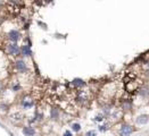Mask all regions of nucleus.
Masks as SVG:
<instances>
[{
  "label": "nucleus",
  "mask_w": 149,
  "mask_h": 136,
  "mask_svg": "<svg viewBox=\"0 0 149 136\" xmlns=\"http://www.w3.org/2000/svg\"><path fill=\"white\" fill-rule=\"evenodd\" d=\"M133 127L130 126L127 124H122L121 128H119V136H130L133 133Z\"/></svg>",
  "instance_id": "f257e3e1"
},
{
  "label": "nucleus",
  "mask_w": 149,
  "mask_h": 136,
  "mask_svg": "<svg viewBox=\"0 0 149 136\" xmlns=\"http://www.w3.org/2000/svg\"><path fill=\"white\" fill-rule=\"evenodd\" d=\"M8 39H9L12 42H14L16 43L18 40L21 39V33H20V31H17V30H10V32L8 33Z\"/></svg>",
  "instance_id": "f03ea898"
},
{
  "label": "nucleus",
  "mask_w": 149,
  "mask_h": 136,
  "mask_svg": "<svg viewBox=\"0 0 149 136\" xmlns=\"http://www.w3.org/2000/svg\"><path fill=\"white\" fill-rule=\"evenodd\" d=\"M8 53L10 54V56H17L18 53H20V47L17 46L16 43H10L8 44Z\"/></svg>",
  "instance_id": "7ed1b4c3"
},
{
  "label": "nucleus",
  "mask_w": 149,
  "mask_h": 136,
  "mask_svg": "<svg viewBox=\"0 0 149 136\" xmlns=\"http://www.w3.org/2000/svg\"><path fill=\"white\" fill-rule=\"evenodd\" d=\"M20 52L23 54V56L25 57H31L32 56V50H31V47L26 46V44H24L20 48Z\"/></svg>",
  "instance_id": "20e7f679"
},
{
  "label": "nucleus",
  "mask_w": 149,
  "mask_h": 136,
  "mask_svg": "<svg viewBox=\"0 0 149 136\" xmlns=\"http://www.w3.org/2000/svg\"><path fill=\"white\" fill-rule=\"evenodd\" d=\"M16 67H17V69L20 70V73H25L26 70H27L26 64L24 62V60H22V59H18L17 61H16Z\"/></svg>",
  "instance_id": "39448f33"
},
{
  "label": "nucleus",
  "mask_w": 149,
  "mask_h": 136,
  "mask_svg": "<svg viewBox=\"0 0 149 136\" xmlns=\"http://www.w3.org/2000/svg\"><path fill=\"white\" fill-rule=\"evenodd\" d=\"M72 85H73L74 87H83V86L86 85V82H84L82 78H74V80L72 81Z\"/></svg>",
  "instance_id": "423d86ee"
},
{
  "label": "nucleus",
  "mask_w": 149,
  "mask_h": 136,
  "mask_svg": "<svg viewBox=\"0 0 149 136\" xmlns=\"http://www.w3.org/2000/svg\"><path fill=\"white\" fill-rule=\"evenodd\" d=\"M148 121H149L148 115H141V116H139L137 118V124H139V125H145V124H147Z\"/></svg>",
  "instance_id": "0eeeda50"
},
{
  "label": "nucleus",
  "mask_w": 149,
  "mask_h": 136,
  "mask_svg": "<svg viewBox=\"0 0 149 136\" xmlns=\"http://www.w3.org/2000/svg\"><path fill=\"white\" fill-rule=\"evenodd\" d=\"M23 134L25 136H33L35 134V130H34V128H32V127H24Z\"/></svg>",
  "instance_id": "6e6552de"
},
{
  "label": "nucleus",
  "mask_w": 149,
  "mask_h": 136,
  "mask_svg": "<svg viewBox=\"0 0 149 136\" xmlns=\"http://www.w3.org/2000/svg\"><path fill=\"white\" fill-rule=\"evenodd\" d=\"M50 117H51V119H58L59 118V110H58L57 108H52L51 110H50Z\"/></svg>",
  "instance_id": "1a4fd4ad"
},
{
  "label": "nucleus",
  "mask_w": 149,
  "mask_h": 136,
  "mask_svg": "<svg viewBox=\"0 0 149 136\" xmlns=\"http://www.w3.org/2000/svg\"><path fill=\"white\" fill-rule=\"evenodd\" d=\"M122 108H123V110H129V109H131V101L124 100L122 102Z\"/></svg>",
  "instance_id": "9d476101"
},
{
  "label": "nucleus",
  "mask_w": 149,
  "mask_h": 136,
  "mask_svg": "<svg viewBox=\"0 0 149 136\" xmlns=\"http://www.w3.org/2000/svg\"><path fill=\"white\" fill-rule=\"evenodd\" d=\"M23 107L25 109L31 108V107H33V102H32V101H27V100H23Z\"/></svg>",
  "instance_id": "9b49d317"
},
{
  "label": "nucleus",
  "mask_w": 149,
  "mask_h": 136,
  "mask_svg": "<svg viewBox=\"0 0 149 136\" xmlns=\"http://www.w3.org/2000/svg\"><path fill=\"white\" fill-rule=\"evenodd\" d=\"M72 129H73L74 132H80V130H81V125L78 124V122H75V124L72 125Z\"/></svg>",
  "instance_id": "f8f14e48"
},
{
  "label": "nucleus",
  "mask_w": 149,
  "mask_h": 136,
  "mask_svg": "<svg viewBox=\"0 0 149 136\" xmlns=\"http://www.w3.org/2000/svg\"><path fill=\"white\" fill-rule=\"evenodd\" d=\"M98 129H99L100 132H106V130L109 129V127H108V125H100V126L98 127Z\"/></svg>",
  "instance_id": "ddd939ff"
},
{
  "label": "nucleus",
  "mask_w": 149,
  "mask_h": 136,
  "mask_svg": "<svg viewBox=\"0 0 149 136\" xmlns=\"http://www.w3.org/2000/svg\"><path fill=\"white\" fill-rule=\"evenodd\" d=\"M140 94H141L142 96H147L148 94H149L148 88H141V90H140Z\"/></svg>",
  "instance_id": "4468645a"
},
{
  "label": "nucleus",
  "mask_w": 149,
  "mask_h": 136,
  "mask_svg": "<svg viewBox=\"0 0 149 136\" xmlns=\"http://www.w3.org/2000/svg\"><path fill=\"white\" fill-rule=\"evenodd\" d=\"M94 120H95V121H98V122L103 121V120H104V115H98V116H96V118Z\"/></svg>",
  "instance_id": "2eb2a0df"
},
{
  "label": "nucleus",
  "mask_w": 149,
  "mask_h": 136,
  "mask_svg": "<svg viewBox=\"0 0 149 136\" xmlns=\"http://www.w3.org/2000/svg\"><path fill=\"white\" fill-rule=\"evenodd\" d=\"M86 136H97V132L96 130H89L86 133Z\"/></svg>",
  "instance_id": "dca6fc26"
},
{
  "label": "nucleus",
  "mask_w": 149,
  "mask_h": 136,
  "mask_svg": "<svg viewBox=\"0 0 149 136\" xmlns=\"http://www.w3.org/2000/svg\"><path fill=\"white\" fill-rule=\"evenodd\" d=\"M38 25L39 26H41V27L42 28H43V30H47V24H44V23H42V22H40V20H39V22H38Z\"/></svg>",
  "instance_id": "f3484780"
},
{
  "label": "nucleus",
  "mask_w": 149,
  "mask_h": 136,
  "mask_svg": "<svg viewBox=\"0 0 149 136\" xmlns=\"http://www.w3.org/2000/svg\"><path fill=\"white\" fill-rule=\"evenodd\" d=\"M63 136H73V134H72V132H70V130H65Z\"/></svg>",
  "instance_id": "a211bd4d"
},
{
  "label": "nucleus",
  "mask_w": 149,
  "mask_h": 136,
  "mask_svg": "<svg viewBox=\"0 0 149 136\" xmlns=\"http://www.w3.org/2000/svg\"><path fill=\"white\" fill-rule=\"evenodd\" d=\"M20 87H21V86H20V84H17V85H15L14 87H13V90H14V91H17V90H18V88H20Z\"/></svg>",
  "instance_id": "6ab92c4d"
},
{
  "label": "nucleus",
  "mask_w": 149,
  "mask_h": 136,
  "mask_svg": "<svg viewBox=\"0 0 149 136\" xmlns=\"http://www.w3.org/2000/svg\"><path fill=\"white\" fill-rule=\"evenodd\" d=\"M0 88H1V82H0Z\"/></svg>",
  "instance_id": "aec40b11"
},
{
  "label": "nucleus",
  "mask_w": 149,
  "mask_h": 136,
  "mask_svg": "<svg viewBox=\"0 0 149 136\" xmlns=\"http://www.w3.org/2000/svg\"><path fill=\"white\" fill-rule=\"evenodd\" d=\"M0 6H1V0H0Z\"/></svg>",
  "instance_id": "412c9836"
}]
</instances>
